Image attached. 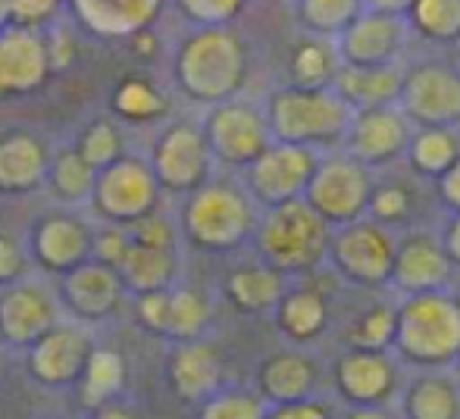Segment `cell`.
Segmentation results:
<instances>
[{
    "label": "cell",
    "instance_id": "6da1fadb",
    "mask_svg": "<svg viewBox=\"0 0 460 419\" xmlns=\"http://www.w3.org/2000/svg\"><path fill=\"white\" fill-rule=\"evenodd\" d=\"M248 79V48L232 29H194L176 50V85L194 104L232 100Z\"/></svg>",
    "mask_w": 460,
    "mask_h": 419
},
{
    "label": "cell",
    "instance_id": "7a4b0ae2",
    "mask_svg": "<svg viewBox=\"0 0 460 419\" xmlns=\"http://www.w3.org/2000/svg\"><path fill=\"white\" fill-rule=\"evenodd\" d=\"M270 135L279 144H297L316 151L345 141L354 109L332 88H279L270 94L267 107Z\"/></svg>",
    "mask_w": 460,
    "mask_h": 419
},
{
    "label": "cell",
    "instance_id": "3957f363",
    "mask_svg": "<svg viewBox=\"0 0 460 419\" xmlns=\"http://www.w3.org/2000/svg\"><path fill=\"white\" fill-rule=\"evenodd\" d=\"M332 229L310 210L304 197L270 207L257 216L254 241L263 266L285 273H307L316 269L329 254Z\"/></svg>",
    "mask_w": 460,
    "mask_h": 419
},
{
    "label": "cell",
    "instance_id": "277c9868",
    "mask_svg": "<svg viewBox=\"0 0 460 419\" xmlns=\"http://www.w3.org/2000/svg\"><path fill=\"white\" fill-rule=\"evenodd\" d=\"M257 204L242 185L207 182L188 195L182 207V231L194 248L204 250H235L257 229Z\"/></svg>",
    "mask_w": 460,
    "mask_h": 419
},
{
    "label": "cell",
    "instance_id": "5b68a950",
    "mask_svg": "<svg viewBox=\"0 0 460 419\" xmlns=\"http://www.w3.org/2000/svg\"><path fill=\"white\" fill-rule=\"evenodd\" d=\"M394 347L420 366H442L460 357V301L445 292L413 294L398 307Z\"/></svg>",
    "mask_w": 460,
    "mask_h": 419
},
{
    "label": "cell",
    "instance_id": "8992f818",
    "mask_svg": "<svg viewBox=\"0 0 460 419\" xmlns=\"http://www.w3.org/2000/svg\"><path fill=\"white\" fill-rule=\"evenodd\" d=\"M369 195H373V176L367 166H360L348 153H335V157H320L304 201L329 229L332 225L341 229L367 216Z\"/></svg>",
    "mask_w": 460,
    "mask_h": 419
},
{
    "label": "cell",
    "instance_id": "52a82bcc",
    "mask_svg": "<svg viewBox=\"0 0 460 419\" xmlns=\"http://www.w3.org/2000/svg\"><path fill=\"white\" fill-rule=\"evenodd\" d=\"M88 201H92V210L103 219V225L132 229L135 223L157 213L160 188L147 170V160L122 157L97 172L94 191Z\"/></svg>",
    "mask_w": 460,
    "mask_h": 419
},
{
    "label": "cell",
    "instance_id": "ba28073f",
    "mask_svg": "<svg viewBox=\"0 0 460 419\" xmlns=\"http://www.w3.org/2000/svg\"><path fill=\"white\" fill-rule=\"evenodd\" d=\"M394 248H398V241H394L392 229L364 216L332 231L326 260H332L341 279L354 282V285L379 288L392 279Z\"/></svg>",
    "mask_w": 460,
    "mask_h": 419
},
{
    "label": "cell",
    "instance_id": "9c48e42d",
    "mask_svg": "<svg viewBox=\"0 0 460 419\" xmlns=\"http://www.w3.org/2000/svg\"><path fill=\"white\" fill-rule=\"evenodd\" d=\"M200 132H204L210 157L226 166H235V170H248L273 144L263 107L238 98L210 107Z\"/></svg>",
    "mask_w": 460,
    "mask_h": 419
},
{
    "label": "cell",
    "instance_id": "30bf717a",
    "mask_svg": "<svg viewBox=\"0 0 460 419\" xmlns=\"http://www.w3.org/2000/svg\"><path fill=\"white\" fill-rule=\"evenodd\" d=\"M398 107L420 128L460 126V69L442 60H423L404 69Z\"/></svg>",
    "mask_w": 460,
    "mask_h": 419
},
{
    "label": "cell",
    "instance_id": "8fae6325",
    "mask_svg": "<svg viewBox=\"0 0 460 419\" xmlns=\"http://www.w3.org/2000/svg\"><path fill=\"white\" fill-rule=\"evenodd\" d=\"M210 166L213 157L207 151L204 132L191 122H176L164 128L147 157V170L157 188L170 195H194L200 185L210 182Z\"/></svg>",
    "mask_w": 460,
    "mask_h": 419
},
{
    "label": "cell",
    "instance_id": "7c38bea8",
    "mask_svg": "<svg viewBox=\"0 0 460 419\" xmlns=\"http://www.w3.org/2000/svg\"><path fill=\"white\" fill-rule=\"evenodd\" d=\"M320 163V153L297 144H273L244 170V191L257 207L270 210L304 197Z\"/></svg>",
    "mask_w": 460,
    "mask_h": 419
},
{
    "label": "cell",
    "instance_id": "4fadbf2b",
    "mask_svg": "<svg viewBox=\"0 0 460 419\" xmlns=\"http://www.w3.org/2000/svg\"><path fill=\"white\" fill-rule=\"evenodd\" d=\"M57 322L60 301L44 282L25 279L0 292V345L10 351H29Z\"/></svg>",
    "mask_w": 460,
    "mask_h": 419
},
{
    "label": "cell",
    "instance_id": "5bb4252c",
    "mask_svg": "<svg viewBox=\"0 0 460 419\" xmlns=\"http://www.w3.org/2000/svg\"><path fill=\"white\" fill-rule=\"evenodd\" d=\"M94 354V338L82 322H57L48 335L29 347V366L31 379L50 388H69L79 385L85 376V366Z\"/></svg>",
    "mask_w": 460,
    "mask_h": 419
},
{
    "label": "cell",
    "instance_id": "9a60e30c",
    "mask_svg": "<svg viewBox=\"0 0 460 419\" xmlns=\"http://www.w3.org/2000/svg\"><path fill=\"white\" fill-rule=\"evenodd\" d=\"M92 235L94 229L85 219L73 213H48L31 225L25 250L31 266H38L41 273L69 275L92 257Z\"/></svg>",
    "mask_w": 460,
    "mask_h": 419
},
{
    "label": "cell",
    "instance_id": "2e32d148",
    "mask_svg": "<svg viewBox=\"0 0 460 419\" xmlns=\"http://www.w3.org/2000/svg\"><path fill=\"white\" fill-rule=\"evenodd\" d=\"M413 122L401 113V107H376L360 109L351 116V126L345 135V153L358 160L367 170H379L394 160L404 157L407 144H411Z\"/></svg>",
    "mask_w": 460,
    "mask_h": 419
},
{
    "label": "cell",
    "instance_id": "e0dca14e",
    "mask_svg": "<svg viewBox=\"0 0 460 419\" xmlns=\"http://www.w3.org/2000/svg\"><path fill=\"white\" fill-rule=\"evenodd\" d=\"M407 38H411L407 19L364 10L335 38V50L341 66H398Z\"/></svg>",
    "mask_w": 460,
    "mask_h": 419
},
{
    "label": "cell",
    "instance_id": "ac0fdd59",
    "mask_svg": "<svg viewBox=\"0 0 460 419\" xmlns=\"http://www.w3.org/2000/svg\"><path fill=\"white\" fill-rule=\"evenodd\" d=\"M135 316L147 332L188 345L198 341L210 322V301L194 288H170V292L141 294Z\"/></svg>",
    "mask_w": 460,
    "mask_h": 419
},
{
    "label": "cell",
    "instance_id": "d6986e66",
    "mask_svg": "<svg viewBox=\"0 0 460 419\" xmlns=\"http://www.w3.org/2000/svg\"><path fill=\"white\" fill-rule=\"evenodd\" d=\"M451 266L455 263L445 257L438 235H426V231H413V235L401 238L394 248L392 263V285L404 292L407 298L413 294H432L442 292L445 282L451 279Z\"/></svg>",
    "mask_w": 460,
    "mask_h": 419
},
{
    "label": "cell",
    "instance_id": "ffe728a7",
    "mask_svg": "<svg viewBox=\"0 0 460 419\" xmlns=\"http://www.w3.org/2000/svg\"><path fill=\"white\" fill-rule=\"evenodd\" d=\"M335 382L354 407H385L398 388V370L388 351H348L335 366Z\"/></svg>",
    "mask_w": 460,
    "mask_h": 419
},
{
    "label": "cell",
    "instance_id": "44dd1931",
    "mask_svg": "<svg viewBox=\"0 0 460 419\" xmlns=\"http://www.w3.org/2000/svg\"><path fill=\"white\" fill-rule=\"evenodd\" d=\"M122 294H126V288H122L116 269L88 260L69 275H63L57 301H63L69 307V313L85 326V322H101L107 316H113L122 304Z\"/></svg>",
    "mask_w": 460,
    "mask_h": 419
},
{
    "label": "cell",
    "instance_id": "7402d4cb",
    "mask_svg": "<svg viewBox=\"0 0 460 419\" xmlns=\"http://www.w3.org/2000/svg\"><path fill=\"white\" fill-rule=\"evenodd\" d=\"M48 75L50 60L41 31L6 25L0 31V92H4V98L35 92L44 85Z\"/></svg>",
    "mask_w": 460,
    "mask_h": 419
},
{
    "label": "cell",
    "instance_id": "603a6c76",
    "mask_svg": "<svg viewBox=\"0 0 460 419\" xmlns=\"http://www.w3.org/2000/svg\"><path fill=\"white\" fill-rule=\"evenodd\" d=\"M50 153L35 135L10 132L0 138V195H29L48 179Z\"/></svg>",
    "mask_w": 460,
    "mask_h": 419
},
{
    "label": "cell",
    "instance_id": "cb8c5ba5",
    "mask_svg": "<svg viewBox=\"0 0 460 419\" xmlns=\"http://www.w3.org/2000/svg\"><path fill=\"white\" fill-rule=\"evenodd\" d=\"M404 85V69L398 66H339L332 79V92L354 113L376 107H394Z\"/></svg>",
    "mask_w": 460,
    "mask_h": 419
},
{
    "label": "cell",
    "instance_id": "d4e9b609",
    "mask_svg": "<svg viewBox=\"0 0 460 419\" xmlns=\"http://www.w3.org/2000/svg\"><path fill=\"white\" fill-rule=\"evenodd\" d=\"M170 379L172 388L185 401H207L217 395L223 382V360L213 345L204 341H188L179 345V351L170 360Z\"/></svg>",
    "mask_w": 460,
    "mask_h": 419
},
{
    "label": "cell",
    "instance_id": "484cf974",
    "mask_svg": "<svg viewBox=\"0 0 460 419\" xmlns=\"http://www.w3.org/2000/svg\"><path fill=\"white\" fill-rule=\"evenodd\" d=\"M179 269H182V263H179V248L176 250L141 248V244H132V238H128V250H126V257H122L116 275H119L126 292L141 298V294L170 292L179 279Z\"/></svg>",
    "mask_w": 460,
    "mask_h": 419
},
{
    "label": "cell",
    "instance_id": "4316f807",
    "mask_svg": "<svg viewBox=\"0 0 460 419\" xmlns=\"http://www.w3.org/2000/svg\"><path fill=\"white\" fill-rule=\"evenodd\" d=\"M164 0H75V16L85 29L107 38L145 31Z\"/></svg>",
    "mask_w": 460,
    "mask_h": 419
},
{
    "label": "cell",
    "instance_id": "83f0119b",
    "mask_svg": "<svg viewBox=\"0 0 460 419\" xmlns=\"http://www.w3.org/2000/svg\"><path fill=\"white\" fill-rule=\"evenodd\" d=\"M257 385H261V401L267 407L304 401L316 385V366L304 354H273L261 363Z\"/></svg>",
    "mask_w": 460,
    "mask_h": 419
},
{
    "label": "cell",
    "instance_id": "f1b7e54d",
    "mask_svg": "<svg viewBox=\"0 0 460 419\" xmlns=\"http://www.w3.org/2000/svg\"><path fill=\"white\" fill-rule=\"evenodd\" d=\"M276 322L291 341L307 345V341L320 338L326 332V322H329L326 298L320 292H314V288L285 292L282 301L276 304Z\"/></svg>",
    "mask_w": 460,
    "mask_h": 419
},
{
    "label": "cell",
    "instance_id": "f546056e",
    "mask_svg": "<svg viewBox=\"0 0 460 419\" xmlns=\"http://www.w3.org/2000/svg\"><path fill=\"white\" fill-rule=\"evenodd\" d=\"M404 157L413 176L438 182L460 157V135L455 128H413Z\"/></svg>",
    "mask_w": 460,
    "mask_h": 419
},
{
    "label": "cell",
    "instance_id": "4dcf8cb0",
    "mask_svg": "<svg viewBox=\"0 0 460 419\" xmlns=\"http://www.w3.org/2000/svg\"><path fill=\"white\" fill-rule=\"evenodd\" d=\"M285 279L276 269L263 266H242L226 279V298L244 313H267L282 301Z\"/></svg>",
    "mask_w": 460,
    "mask_h": 419
},
{
    "label": "cell",
    "instance_id": "1f68e13d",
    "mask_svg": "<svg viewBox=\"0 0 460 419\" xmlns=\"http://www.w3.org/2000/svg\"><path fill=\"white\" fill-rule=\"evenodd\" d=\"M341 60L335 41L329 38H304L288 60L291 88H332Z\"/></svg>",
    "mask_w": 460,
    "mask_h": 419
},
{
    "label": "cell",
    "instance_id": "d6a6232c",
    "mask_svg": "<svg viewBox=\"0 0 460 419\" xmlns=\"http://www.w3.org/2000/svg\"><path fill=\"white\" fill-rule=\"evenodd\" d=\"M407 419H460V388L442 376H423L404 395Z\"/></svg>",
    "mask_w": 460,
    "mask_h": 419
},
{
    "label": "cell",
    "instance_id": "836d02e7",
    "mask_svg": "<svg viewBox=\"0 0 460 419\" xmlns=\"http://www.w3.org/2000/svg\"><path fill=\"white\" fill-rule=\"evenodd\" d=\"M94 179H97V172L79 157V151H75V147H66V151H60V153L50 157L44 185L54 191L57 201L73 207V204H82V201L92 197Z\"/></svg>",
    "mask_w": 460,
    "mask_h": 419
},
{
    "label": "cell",
    "instance_id": "e575fe53",
    "mask_svg": "<svg viewBox=\"0 0 460 419\" xmlns=\"http://www.w3.org/2000/svg\"><path fill=\"white\" fill-rule=\"evenodd\" d=\"M407 25L432 44L460 41V0H413Z\"/></svg>",
    "mask_w": 460,
    "mask_h": 419
},
{
    "label": "cell",
    "instance_id": "d590c367",
    "mask_svg": "<svg viewBox=\"0 0 460 419\" xmlns=\"http://www.w3.org/2000/svg\"><path fill=\"white\" fill-rule=\"evenodd\" d=\"M364 13V0H297V19L314 38H335Z\"/></svg>",
    "mask_w": 460,
    "mask_h": 419
},
{
    "label": "cell",
    "instance_id": "8d00e7d4",
    "mask_svg": "<svg viewBox=\"0 0 460 419\" xmlns=\"http://www.w3.org/2000/svg\"><path fill=\"white\" fill-rule=\"evenodd\" d=\"M122 379H126V363L116 351L110 347H94L92 360L85 366V376H82V397H85L88 407H101V404L113 401L116 391L122 388Z\"/></svg>",
    "mask_w": 460,
    "mask_h": 419
},
{
    "label": "cell",
    "instance_id": "74e56055",
    "mask_svg": "<svg viewBox=\"0 0 460 419\" xmlns=\"http://www.w3.org/2000/svg\"><path fill=\"white\" fill-rule=\"evenodd\" d=\"M75 151H79V157L85 160L94 172H101V170H107V166H113L116 160L126 157V135H122V128L116 126V122L94 119L92 126L79 135Z\"/></svg>",
    "mask_w": 460,
    "mask_h": 419
},
{
    "label": "cell",
    "instance_id": "f35d334b",
    "mask_svg": "<svg viewBox=\"0 0 460 419\" xmlns=\"http://www.w3.org/2000/svg\"><path fill=\"white\" fill-rule=\"evenodd\" d=\"M113 109L128 122H151L166 113V98L145 79H128L116 88Z\"/></svg>",
    "mask_w": 460,
    "mask_h": 419
},
{
    "label": "cell",
    "instance_id": "ab89813d",
    "mask_svg": "<svg viewBox=\"0 0 460 419\" xmlns=\"http://www.w3.org/2000/svg\"><path fill=\"white\" fill-rule=\"evenodd\" d=\"M394 326H398V310L388 304H376L354 322L351 335V351H388L394 341Z\"/></svg>",
    "mask_w": 460,
    "mask_h": 419
},
{
    "label": "cell",
    "instance_id": "60d3db41",
    "mask_svg": "<svg viewBox=\"0 0 460 419\" xmlns=\"http://www.w3.org/2000/svg\"><path fill=\"white\" fill-rule=\"evenodd\" d=\"M367 216L373 223L385 225H401L413 216V191L404 182H392V185H373V195L367 204Z\"/></svg>",
    "mask_w": 460,
    "mask_h": 419
},
{
    "label": "cell",
    "instance_id": "b9f144b4",
    "mask_svg": "<svg viewBox=\"0 0 460 419\" xmlns=\"http://www.w3.org/2000/svg\"><path fill=\"white\" fill-rule=\"evenodd\" d=\"M267 416V404L257 395H244V391H219V395L207 397L200 419H263Z\"/></svg>",
    "mask_w": 460,
    "mask_h": 419
},
{
    "label": "cell",
    "instance_id": "7bdbcfd3",
    "mask_svg": "<svg viewBox=\"0 0 460 419\" xmlns=\"http://www.w3.org/2000/svg\"><path fill=\"white\" fill-rule=\"evenodd\" d=\"M248 6V0H179V10L200 29H229L232 19H238Z\"/></svg>",
    "mask_w": 460,
    "mask_h": 419
},
{
    "label": "cell",
    "instance_id": "ee69618b",
    "mask_svg": "<svg viewBox=\"0 0 460 419\" xmlns=\"http://www.w3.org/2000/svg\"><path fill=\"white\" fill-rule=\"evenodd\" d=\"M128 238L132 244H141V248H160V250H176L179 248V229L160 213H151L147 219L135 223L128 229Z\"/></svg>",
    "mask_w": 460,
    "mask_h": 419
},
{
    "label": "cell",
    "instance_id": "f6af8a7d",
    "mask_svg": "<svg viewBox=\"0 0 460 419\" xmlns=\"http://www.w3.org/2000/svg\"><path fill=\"white\" fill-rule=\"evenodd\" d=\"M29 275H31V260L25 244L13 235H0V292L19 285Z\"/></svg>",
    "mask_w": 460,
    "mask_h": 419
},
{
    "label": "cell",
    "instance_id": "bcb514c9",
    "mask_svg": "<svg viewBox=\"0 0 460 419\" xmlns=\"http://www.w3.org/2000/svg\"><path fill=\"white\" fill-rule=\"evenodd\" d=\"M128 250V229H119V225H101L92 235V257L94 263L107 269H119L122 257Z\"/></svg>",
    "mask_w": 460,
    "mask_h": 419
},
{
    "label": "cell",
    "instance_id": "7dc6e473",
    "mask_svg": "<svg viewBox=\"0 0 460 419\" xmlns=\"http://www.w3.org/2000/svg\"><path fill=\"white\" fill-rule=\"evenodd\" d=\"M57 4L60 0H6V6H10V25L38 31L41 25H48L54 19Z\"/></svg>",
    "mask_w": 460,
    "mask_h": 419
},
{
    "label": "cell",
    "instance_id": "c3c4849f",
    "mask_svg": "<svg viewBox=\"0 0 460 419\" xmlns=\"http://www.w3.org/2000/svg\"><path fill=\"white\" fill-rule=\"evenodd\" d=\"M263 419H332V410H329V404L304 397L295 404H273V407H267Z\"/></svg>",
    "mask_w": 460,
    "mask_h": 419
},
{
    "label": "cell",
    "instance_id": "681fc988",
    "mask_svg": "<svg viewBox=\"0 0 460 419\" xmlns=\"http://www.w3.org/2000/svg\"><path fill=\"white\" fill-rule=\"evenodd\" d=\"M48 44V60H50V69H63L73 63V54H75V41H73V31L69 29H54L50 31V41Z\"/></svg>",
    "mask_w": 460,
    "mask_h": 419
},
{
    "label": "cell",
    "instance_id": "f907efd6",
    "mask_svg": "<svg viewBox=\"0 0 460 419\" xmlns=\"http://www.w3.org/2000/svg\"><path fill=\"white\" fill-rule=\"evenodd\" d=\"M438 197H442V204L448 210L460 213V157L455 160V166L438 179Z\"/></svg>",
    "mask_w": 460,
    "mask_h": 419
},
{
    "label": "cell",
    "instance_id": "816d5d0a",
    "mask_svg": "<svg viewBox=\"0 0 460 419\" xmlns=\"http://www.w3.org/2000/svg\"><path fill=\"white\" fill-rule=\"evenodd\" d=\"M438 241H442L445 257H448L451 263H460V213H455V216H451V223L442 229Z\"/></svg>",
    "mask_w": 460,
    "mask_h": 419
},
{
    "label": "cell",
    "instance_id": "f5cc1de1",
    "mask_svg": "<svg viewBox=\"0 0 460 419\" xmlns=\"http://www.w3.org/2000/svg\"><path fill=\"white\" fill-rule=\"evenodd\" d=\"M413 0H364V10L369 13H385V16H401L407 19Z\"/></svg>",
    "mask_w": 460,
    "mask_h": 419
},
{
    "label": "cell",
    "instance_id": "db71d44e",
    "mask_svg": "<svg viewBox=\"0 0 460 419\" xmlns=\"http://www.w3.org/2000/svg\"><path fill=\"white\" fill-rule=\"evenodd\" d=\"M94 419H138L126 404H116V401H107L94 410Z\"/></svg>",
    "mask_w": 460,
    "mask_h": 419
},
{
    "label": "cell",
    "instance_id": "11a10c76",
    "mask_svg": "<svg viewBox=\"0 0 460 419\" xmlns=\"http://www.w3.org/2000/svg\"><path fill=\"white\" fill-rule=\"evenodd\" d=\"M345 419H394L385 407H354Z\"/></svg>",
    "mask_w": 460,
    "mask_h": 419
},
{
    "label": "cell",
    "instance_id": "9f6ffc18",
    "mask_svg": "<svg viewBox=\"0 0 460 419\" xmlns=\"http://www.w3.org/2000/svg\"><path fill=\"white\" fill-rule=\"evenodd\" d=\"M457 388H460V363H457Z\"/></svg>",
    "mask_w": 460,
    "mask_h": 419
},
{
    "label": "cell",
    "instance_id": "6f0895ef",
    "mask_svg": "<svg viewBox=\"0 0 460 419\" xmlns=\"http://www.w3.org/2000/svg\"><path fill=\"white\" fill-rule=\"evenodd\" d=\"M0 100H4V92H0Z\"/></svg>",
    "mask_w": 460,
    "mask_h": 419
}]
</instances>
